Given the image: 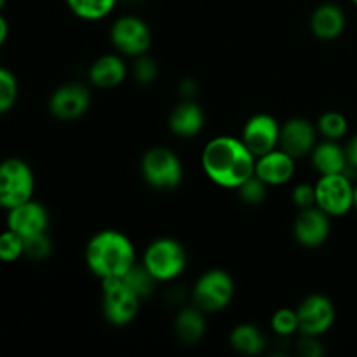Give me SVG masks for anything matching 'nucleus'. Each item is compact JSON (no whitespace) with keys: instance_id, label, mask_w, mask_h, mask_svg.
I'll list each match as a JSON object with an SVG mask.
<instances>
[{"instance_id":"2eb2a0df","label":"nucleus","mask_w":357,"mask_h":357,"mask_svg":"<svg viewBox=\"0 0 357 357\" xmlns=\"http://www.w3.org/2000/svg\"><path fill=\"white\" fill-rule=\"evenodd\" d=\"M47 209H45L44 204L33 201V199L7 211V229L16 232L23 239L24 237L35 236V234L47 232Z\"/></svg>"},{"instance_id":"72a5a7b5","label":"nucleus","mask_w":357,"mask_h":357,"mask_svg":"<svg viewBox=\"0 0 357 357\" xmlns=\"http://www.w3.org/2000/svg\"><path fill=\"white\" fill-rule=\"evenodd\" d=\"M199 86H197V80L192 79V77H187L180 82V93L183 96V100H194V96L197 94Z\"/></svg>"},{"instance_id":"20e7f679","label":"nucleus","mask_w":357,"mask_h":357,"mask_svg":"<svg viewBox=\"0 0 357 357\" xmlns=\"http://www.w3.org/2000/svg\"><path fill=\"white\" fill-rule=\"evenodd\" d=\"M139 169L146 185L160 192L174 190L183 180V166L180 157L166 146H153L146 150L145 155L142 157Z\"/></svg>"},{"instance_id":"0eeeda50","label":"nucleus","mask_w":357,"mask_h":357,"mask_svg":"<svg viewBox=\"0 0 357 357\" xmlns=\"http://www.w3.org/2000/svg\"><path fill=\"white\" fill-rule=\"evenodd\" d=\"M139 296L122 279L101 281L103 316L114 326H128L139 312Z\"/></svg>"},{"instance_id":"f03ea898","label":"nucleus","mask_w":357,"mask_h":357,"mask_svg":"<svg viewBox=\"0 0 357 357\" xmlns=\"http://www.w3.org/2000/svg\"><path fill=\"white\" fill-rule=\"evenodd\" d=\"M136 261L135 244L119 230H101L86 246L87 268L101 281L124 278Z\"/></svg>"},{"instance_id":"ea45409f","label":"nucleus","mask_w":357,"mask_h":357,"mask_svg":"<svg viewBox=\"0 0 357 357\" xmlns=\"http://www.w3.org/2000/svg\"><path fill=\"white\" fill-rule=\"evenodd\" d=\"M352 2H354V3H356V6H357V0H352Z\"/></svg>"},{"instance_id":"393cba45","label":"nucleus","mask_w":357,"mask_h":357,"mask_svg":"<svg viewBox=\"0 0 357 357\" xmlns=\"http://www.w3.org/2000/svg\"><path fill=\"white\" fill-rule=\"evenodd\" d=\"M347 119L340 112H324L319 117V121H317V131H319V135L324 139L338 142V139H342L347 135Z\"/></svg>"},{"instance_id":"f3484780","label":"nucleus","mask_w":357,"mask_h":357,"mask_svg":"<svg viewBox=\"0 0 357 357\" xmlns=\"http://www.w3.org/2000/svg\"><path fill=\"white\" fill-rule=\"evenodd\" d=\"M206 114L194 100H183L171 110L167 126L178 138H194L204 129Z\"/></svg>"},{"instance_id":"6e6552de","label":"nucleus","mask_w":357,"mask_h":357,"mask_svg":"<svg viewBox=\"0 0 357 357\" xmlns=\"http://www.w3.org/2000/svg\"><path fill=\"white\" fill-rule=\"evenodd\" d=\"M316 206L333 216H344L354 208V187L347 173L323 174L316 183Z\"/></svg>"},{"instance_id":"f8f14e48","label":"nucleus","mask_w":357,"mask_h":357,"mask_svg":"<svg viewBox=\"0 0 357 357\" xmlns=\"http://www.w3.org/2000/svg\"><path fill=\"white\" fill-rule=\"evenodd\" d=\"M300 335L323 337L335 323V305L328 296L310 295L296 307Z\"/></svg>"},{"instance_id":"473e14b6","label":"nucleus","mask_w":357,"mask_h":357,"mask_svg":"<svg viewBox=\"0 0 357 357\" xmlns=\"http://www.w3.org/2000/svg\"><path fill=\"white\" fill-rule=\"evenodd\" d=\"M296 352L302 357H321L324 354V349L321 345L319 337H310V335H302L296 342Z\"/></svg>"},{"instance_id":"a878e982","label":"nucleus","mask_w":357,"mask_h":357,"mask_svg":"<svg viewBox=\"0 0 357 357\" xmlns=\"http://www.w3.org/2000/svg\"><path fill=\"white\" fill-rule=\"evenodd\" d=\"M271 328L274 330L275 335L282 338H289L295 333H300V323H298V314L296 309H282L275 310L274 316L271 319Z\"/></svg>"},{"instance_id":"4be33fe9","label":"nucleus","mask_w":357,"mask_h":357,"mask_svg":"<svg viewBox=\"0 0 357 357\" xmlns=\"http://www.w3.org/2000/svg\"><path fill=\"white\" fill-rule=\"evenodd\" d=\"M230 347L244 356H258L265 349V337L255 324L243 323L237 324L229 337Z\"/></svg>"},{"instance_id":"e433bc0d","label":"nucleus","mask_w":357,"mask_h":357,"mask_svg":"<svg viewBox=\"0 0 357 357\" xmlns=\"http://www.w3.org/2000/svg\"><path fill=\"white\" fill-rule=\"evenodd\" d=\"M354 208L357 209V187H354Z\"/></svg>"},{"instance_id":"9b49d317","label":"nucleus","mask_w":357,"mask_h":357,"mask_svg":"<svg viewBox=\"0 0 357 357\" xmlns=\"http://www.w3.org/2000/svg\"><path fill=\"white\" fill-rule=\"evenodd\" d=\"M279 135H281V124L278 119L272 117L271 114H257L246 121L241 139L255 157H260L278 149Z\"/></svg>"},{"instance_id":"c85d7f7f","label":"nucleus","mask_w":357,"mask_h":357,"mask_svg":"<svg viewBox=\"0 0 357 357\" xmlns=\"http://www.w3.org/2000/svg\"><path fill=\"white\" fill-rule=\"evenodd\" d=\"M267 188L268 185L264 183L257 174H253V176L248 178L243 185H239L236 190L239 192V197L244 204L258 206L265 201V197H267Z\"/></svg>"},{"instance_id":"412c9836","label":"nucleus","mask_w":357,"mask_h":357,"mask_svg":"<svg viewBox=\"0 0 357 357\" xmlns=\"http://www.w3.org/2000/svg\"><path fill=\"white\" fill-rule=\"evenodd\" d=\"M174 333L181 344L194 345L202 340L206 333V312L199 307H185L174 319Z\"/></svg>"},{"instance_id":"4c0bfd02","label":"nucleus","mask_w":357,"mask_h":357,"mask_svg":"<svg viewBox=\"0 0 357 357\" xmlns=\"http://www.w3.org/2000/svg\"><path fill=\"white\" fill-rule=\"evenodd\" d=\"M6 3H7V0H0V13H2V9L6 7Z\"/></svg>"},{"instance_id":"7c9ffc66","label":"nucleus","mask_w":357,"mask_h":357,"mask_svg":"<svg viewBox=\"0 0 357 357\" xmlns=\"http://www.w3.org/2000/svg\"><path fill=\"white\" fill-rule=\"evenodd\" d=\"M132 75L143 86L155 82L157 75H159V66H157L155 59L150 58L149 54H142L135 58V65H132Z\"/></svg>"},{"instance_id":"bb28decb","label":"nucleus","mask_w":357,"mask_h":357,"mask_svg":"<svg viewBox=\"0 0 357 357\" xmlns=\"http://www.w3.org/2000/svg\"><path fill=\"white\" fill-rule=\"evenodd\" d=\"M20 86L10 70L0 66V115L7 114L16 105Z\"/></svg>"},{"instance_id":"9d476101","label":"nucleus","mask_w":357,"mask_h":357,"mask_svg":"<svg viewBox=\"0 0 357 357\" xmlns=\"http://www.w3.org/2000/svg\"><path fill=\"white\" fill-rule=\"evenodd\" d=\"M91 100L89 87L84 84H63L49 98V112L58 121H77L89 110Z\"/></svg>"},{"instance_id":"c756f323","label":"nucleus","mask_w":357,"mask_h":357,"mask_svg":"<svg viewBox=\"0 0 357 357\" xmlns=\"http://www.w3.org/2000/svg\"><path fill=\"white\" fill-rule=\"evenodd\" d=\"M24 257L30 258V260L42 261L45 258H49V255L52 253V243L49 239L47 232L35 234V236L24 237Z\"/></svg>"},{"instance_id":"a211bd4d","label":"nucleus","mask_w":357,"mask_h":357,"mask_svg":"<svg viewBox=\"0 0 357 357\" xmlns=\"http://www.w3.org/2000/svg\"><path fill=\"white\" fill-rule=\"evenodd\" d=\"M345 23L344 9L333 2H326L316 7L310 16V31L319 40L331 42L344 33Z\"/></svg>"},{"instance_id":"cd10ccee","label":"nucleus","mask_w":357,"mask_h":357,"mask_svg":"<svg viewBox=\"0 0 357 357\" xmlns=\"http://www.w3.org/2000/svg\"><path fill=\"white\" fill-rule=\"evenodd\" d=\"M21 257H24L23 237L7 229L6 232L0 234V261L13 264Z\"/></svg>"},{"instance_id":"b1692460","label":"nucleus","mask_w":357,"mask_h":357,"mask_svg":"<svg viewBox=\"0 0 357 357\" xmlns=\"http://www.w3.org/2000/svg\"><path fill=\"white\" fill-rule=\"evenodd\" d=\"M136 295L139 296V300L149 298L150 295L153 293L157 284V279L153 278L152 274L149 272V268L142 264V261H136L131 268L124 274V278H121Z\"/></svg>"},{"instance_id":"1a4fd4ad","label":"nucleus","mask_w":357,"mask_h":357,"mask_svg":"<svg viewBox=\"0 0 357 357\" xmlns=\"http://www.w3.org/2000/svg\"><path fill=\"white\" fill-rule=\"evenodd\" d=\"M110 40L119 54L129 56V58H138L146 54L152 45V31L150 26L138 16H122L112 24Z\"/></svg>"},{"instance_id":"f257e3e1","label":"nucleus","mask_w":357,"mask_h":357,"mask_svg":"<svg viewBox=\"0 0 357 357\" xmlns=\"http://www.w3.org/2000/svg\"><path fill=\"white\" fill-rule=\"evenodd\" d=\"M257 157L241 138L216 136L206 143L201 166L213 183L223 188H237L255 174Z\"/></svg>"},{"instance_id":"aec40b11","label":"nucleus","mask_w":357,"mask_h":357,"mask_svg":"<svg viewBox=\"0 0 357 357\" xmlns=\"http://www.w3.org/2000/svg\"><path fill=\"white\" fill-rule=\"evenodd\" d=\"M312 166L317 173L323 174H337V173H347L349 160L347 152L344 146L338 145V142L333 139H324V142L317 143L314 146L312 153Z\"/></svg>"},{"instance_id":"4468645a","label":"nucleus","mask_w":357,"mask_h":357,"mask_svg":"<svg viewBox=\"0 0 357 357\" xmlns=\"http://www.w3.org/2000/svg\"><path fill=\"white\" fill-rule=\"evenodd\" d=\"M317 126L303 117H295L281 124L279 149L288 152L295 159H302L312 153L317 145Z\"/></svg>"},{"instance_id":"ddd939ff","label":"nucleus","mask_w":357,"mask_h":357,"mask_svg":"<svg viewBox=\"0 0 357 357\" xmlns=\"http://www.w3.org/2000/svg\"><path fill=\"white\" fill-rule=\"evenodd\" d=\"M331 232V216L317 206L300 209L293 223V234L300 246L319 248L326 243Z\"/></svg>"},{"instance_id":"dca6fc26","label":"nucleus","mask_w":357,"mask_h":357,"mask_svg":"<svg viewBox=\"0 0 357 357\" xmlns=\"http://www.w3.org/2000/svg\"><path fill=\"white\" fill-rule=\"evenodd\" d=\"M295 157H291L288 152L278 146L272 152L257 157L255 174L268 187L286 185L295 176Z\"/></svg>"},{"instance_id":"6ab92c4d","label":"nucleus","mask_w":357,"mask_h":357,"mask_svg":"<svg viewBox=\"0 0 357 357\" xmlns=\"http://www.w3.org/2000/svg\"><path fill=\"white\" fill-rule=\"evenodd\" d=\"M128 75L122 54H103L89 66V80L98 89H114L121 86Z\"/></svg>"},{"instance_id":"c9c22d12","label":"nucleus","mask_w":357,"mask_h":357,"mask_svg":"<svg viewBox=\"0 0 357 357\" xmlns=\"http://www.w3.org/2000/svg\"><path fill=\"white\" fill-rule=\"evenodd\" d=\"M7 35H9V23L3 17V14L0 13V45L7 40Z\"/></svg>"},{"instance_id":"f704fd0d","label":"nucleus","mask_w":357,"mask_h":357,"mask_svg":"<svg viewBox=\"0 0 357 357\" xmlns=\"http://www.w3.org/2000/svg\"><path fill=\"white\" fill-rule=\"evenodd\" d=\"M345 152H347L349 167H354V169H357V135L354 138H351V142L347 143Z\"/></svg>"},{"instance_id":"39448f33","label":"nucleus","mask_w":357,"mask_h":357,"mask_svg":"<svg viewBox=\"0 0 357 357\" xmlns=\"http://www.w3.org/2000/svg\"><path fill=\"white\" fill-rule=\"evenodd\" d=\"M35 176L28 162L10 157L0 162V208L13 209L33 199Z\"/></svg>"},{"instance_id":"58836bf2","label":"nucleus","mask_w":357,"mask_h":357,"mask_svg":"<svg viewBox=\"0 0 357 357\" xmlns=\"http://www.w3.org/2000/svg\"><path fill=\"white\" fill-rule=\"evenodd\" d=\"M128 2H138V0H128Z\"/></svg>"},{"instance_id":"5701e85b","label":"nucleus","mask_w":357,"mask_h":357,"mask_svg":"<svg viewBox=\"0 0 357 357\" xmlns=\"http://www.w3.org/2000/svg\"><path fill=\"white\" fill-rule=\"evenodd\" d=\"M119 0H66L68 9L84 21L105 20L115 9Z\"/></svg>"},{"instance_id":"423d86ee","label":"nucleus","mask_w":357,"mask_h":357,"mask_svg":"<svg viewBox=\"0 0 357 357\" xmlns=\"http://www.w3.org/2000/svg\"><path fill=\"white\" fill-rule=\"evenodd\" d=\"M236 295V282L229 272L222 268L206 271L194 286V305L202 312L213 314L227 309Z\"/></svg>"},{"instance_id":"2f4dec72","label":"nucleus","mask_w":357,"mask_h":357,"mask_svg":"<svg viewBox=\"0 0 357 357\" xmlns=\"http://www.w3.org/2000/svg\"><path fill=\"white\" fill-rule=\"evenodd\" d=\"M291 199L300 209L316 206V185H309V183L296 185L291 192Z\"/></svg>"},{"instance_id":"7ed1b4c3","label":"nucleus","mask_w":357,"mask_h":357,"mask_svg":"<svg viewBox=\"0 0 357 357\" xmlns=\"http://www.w3.org/2000/svg\"><path fill=\"white\" fill-rule=\"evenodd\" d=\"M142 264L157 282H169L180 278L187 268V251L171 237H159L146 246Z\"/></svg>"}]
</instances>
